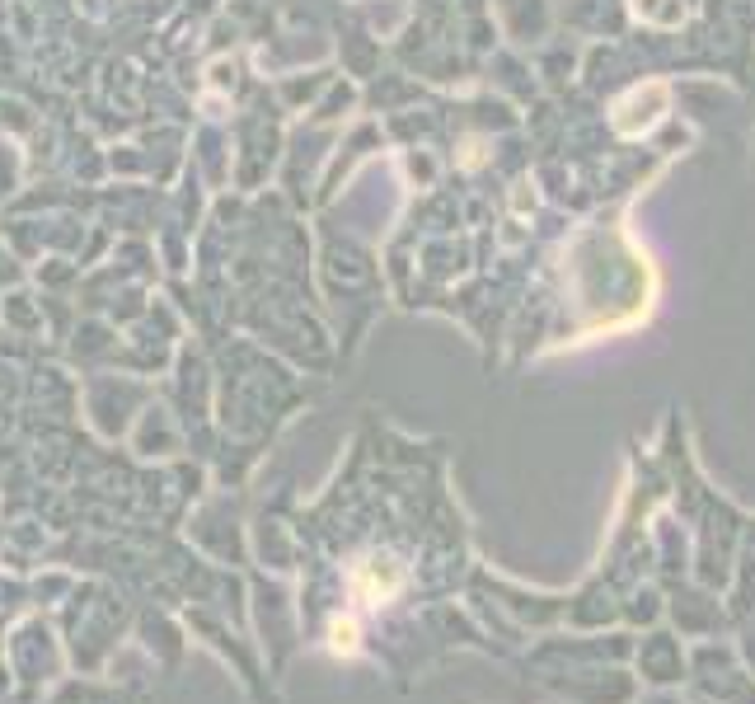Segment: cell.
<instances>
[{"instance_id": "obj_1", "label": "cell", "mask_w": 755, "mask_h": 704, "mask_svg": "<svg viewBox=\"0 0 755 704\" xmlns=\"http://www.w3.org/2000/svg\"><path fill=\"white\" fill-rule=\"evenodd\" d=\"M666 113V85L662 80H648V85H633L620 103H614V132H624V137H642V132H652Z\"/></svg>"}, {"instance_id": "obj_2", "label": "cell", "mask_w": 755, "mask_h": 704, "mask_svg": "<svg viewBox=\"0 0 755 704\" xmlns=\"http://www.w3.org/2000/svg\"><path fill=\"white\" fill-rule=\"evenodd\" d=\"M633 5V15L642 19V24H681L685 19V10H681V0H629Z\"/></svg>"}]
</instances>
